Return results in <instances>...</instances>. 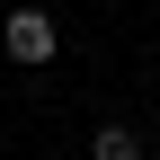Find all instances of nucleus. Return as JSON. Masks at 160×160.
Wrapping results in <instances>:
<instances>
[{"instance_id": "f257e3e1", "label": "nucleus", "mask_w": 160, "mask_h": 160, "mask_svg": "<svg viewBox=\"0 0 160 160\" xmlns=\"http://www.w3.org/2000/svg\"><path fill=\"white\" fill-rule=\"evenodd\" d=\"M0 45H9V62H53V45H62V27H53V18L45 9H36V0H18V9H9V27H0Z\"/></svg>"}, {"instance_id": "f03ea898", "label": "nucleus", "mask_w": 160, "mask_h": 160, "mask_svg": "<svg viewBox=\"0 0 160 160\" xmlns=\"http://www.w3.org/2000/svg\"><path fill=\"white\" fill-rule=\"evenodd\" d=\"M89 160H142V133H125V125H98V133H89Z\"/></svg>"}]
</instances>
